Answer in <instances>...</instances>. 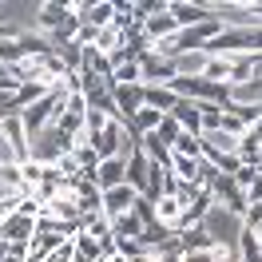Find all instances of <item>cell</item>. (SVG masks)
I'll return each mask as SVG.
<instances>
[{
	"mask_svg": "<svg viewBox=\"0 0 262 262\" xmlns=\"http://www.w3.org/2000/svg\"><path fill=\"white\" fill-rule=\"evenodd\" d=\"M92 147L99 151V159H131L139 151V135L131 131L127 119H107L103 131L92 139Z\"/></svg>",
	"mask_w": 262,
	"mask_h": 262,
	"instance_id": "cell-1",
	"label": "cell"
},
{
	"mask_svg": "<svg viewBox=\"0 0 262 262\" xmlns=\"http://www.w3.org/2000/svg\"><path fill=\"white\" fill-rule=\"evenodd\" d=\"M203 230L211 234V243H223V246L238 250V243H243V234H246V219L227 211V207H211V211L203 214Z\"/></svg>",
	"mask_w": 262,
	"mask_h": 262,
	"instance_id": "cell-2",
	"label": "cell"
},
{
	"mask_svg": "<svg viewBox=\"0 0 262 262\" xmlns=\"http://www.w3.org/2000/svg\"><path fill=\"white\" fill-rule=\"evenodd\" d=\"M68 151H72V135H64L60 127H48V131H40L32 139V159L40 167H56Z\"/></svg>",
	"mask_w": 262,
	"mask_h": 262,
	"instance_id": "cell-3",
	"label": "cell"
},
{
	"mask_svg": "<svg viewBox=\"0 0 262 262\" xmlns=\"http://www.w3.org/2000/svg\"><path fill=\"white\" fill-rule=\"evenodd\" d=\"M24 199H32L28 183H24V167L20 163H0V203L16 207Z\"/></svg>",
	"mask_w": 262,
	"mask_h": 262,
	"instance_id": "cell-4",
	"label": "cell"
},
{
	"mask_svg": "<svg viewBox=\"0 0 262 262\" xmlns=\"http://www.w3.org/2000/svg\"><path fill=\"white\" fill-rule=\"evenodd\" d=\"M151 211H155V223L171 234H179L183 230V219H187V207L179 203V195H159L151 203Z\"/></svg>",
	"mask_w": 262,
	"mask_h": 262,
	"instance_id": "cell-5",
	"label": "cell"
},
{
	"mask_svg": "<svg viewBox=\"0 0 262 262\" xmlns=\"http://www.w3.org/2000/svg\"><path fill=\"white\" fill-rule=\"evenodd\" d=\"M139 199H143V195H139V191H135L131 183H119V187H112V191H103V214H107V219L131 214Z\"/></svg>",
	"mask_w": 262,
	"mask_h": 262,
	"instance_id": "cell-6",
	"label": "cell"
},
{
	"mask_svg": "<svg viewBox=\"0 0 262 262\" xmlns=\"http://www.w3.org/2000/svg\"><path fill=\"white\" fill-rule=\"evenodd\" d=\"M211 64V52H175L171 68H175V80H199Z\"/></svg>",
	"mask_w": 262,
	"mask_h": 262,
	"instance_id": "cell-7",
	"label": "cell"
},
{
	"mask_svg": "<svg viewBox=\"0 0 262 262\" xmlns=\"http://www.w3.org/2000/svg\"><path fill=\"white\" fill-rule=\"evenodd\" d=\"M171 16L179 20V28L187 32V28H195V24H203V20H211L214 12L203 4V0H171Z\"/></svg>",
	"mask_w": 262,
	"mask_h": 262,
	"instance_id": "cell-8",
	"label": "cell"
},
{
	"mask_svg": "<svg viewBox=\"0 0 262 262\" xmlns=\"http://www.w3.org/2000/svg\"><path fill=\"white\" fill-rule=\"evenodd\" d=\"M99 191H112L119 183H127V159H99V167L92 171Z\"/></svg>",
	"mask_w": 262,
	"mask_h": 262,
	"instance_id": "cell-9",
	"label": "cell"
},
{
	"mask_svg": "<svg viewBox=\"0 0 262 262\" xmlns=\"http://www.w3.org/2000/svg\"><path fill=\"white\" fill-rule=\"evenodd\" d=\"M80 234H88V238H96V243H103V246H112V250H115V227H112V219H107L103 211L83 214Z\"/></svg>",
	"mask_w": 262,
	"mask_h": 262,
	"instance_id": "cell-10",
	"label": "cell"
},
{
	"mask_svg": "<svg viewBox=\"0 0 262 262\" xmlns=\"http://www.w3.org/2000/svg\"><path fill=\"white\" fill-rule=\"evenodd\" d=\"M115 96V112H119V119H135V115L143 112V83H135V88H112Z\"/></svg>",
	"mask_w": 262,
	"mask_h": 262,
	"instance_id": "cell-11",
	"label": "cell"
},
{
	"mask_svg": "<svg viewBox=\"0 0 262 262\" xmlns=\"http://www.w3.org/2000/svg\"><path fill=\"white\" fill-rule=\"evenodd\" d=\"M171 119H175L187 135H199V139H203V112H199L195 99H179V103L171 107Z\"/></svg>",
	"mask_w": 262,
	"mask_h": 262,
	"instance_id": "cell-12",
	"label": "cell"
},
{
	"mask_svg": "<svg viewBox=\"0 0 262 262\" xmlns=\"http://www.w3.org/2000/svg\"><path fill=\"white\" fill-rule=\"evenodd\" d=\"M175 103H179V96L171 92V83H143V107H155V112L171 115Z\"/></svg>",
	"mask_w": 262,
	"mask_h": 262,
	"instance_id": "cell-13",
	"label": "cell"
},
{
	"mask_svg": "<svg viewBox=\"0 0 262 262\" xmlns=\"http://www.w3.org/2000/svg\"><path fill=\"white\" fill-rule=\"evenodd\" d=\"M151 159L147 155H143V151H135V155H131L127 159V183L131 187H135V191H139V195H147V183H151Z\"/></svg>",
	"mask_w": 262,
	"mask_h": 262,
	"instance_id": "cell-14",
	"label": "cell"
},
{
	"mask_svg": "<svg viewBox=\"0 0 262 262\" xmlns=\"http://www.w3.org/2000/svg\"><path fill=\"white\" fill-rule=\"evenodd\" d=\"M199 175H203V159H187V155H171V179L187 183V187H199Z\"/></svg>",
	"mask_w": 262,
	"mask_h": 262,
	"instance_id": "cell-15",
	"label": "cell"
},
{
	"mask_svg": "<svg viewBox=\"0 0 262 262\" xmlns=\"http://www.w3.org/2000/svg\"><path fill=\"white\" fill-rule=\"evenodd\" d=\"M112 227H115V238H123V243H135V238H143V234H147V223H143L135 211L112 219Z\"/></svg>",
	"mask_w": 262,
	"mask_h": 262,
	"instance_id": "cell-16",
	"label": "cell"
},
{
	"mask_svg": "<svg viewBox=\"0 0 262 262\" xmlns=\"http://www.w3.org/2000/svg\"><path fill=\"white\" fill-rule=\"evenodd\" d=\"M238 143H243V139H238V135H230V131H207V135H203V151H223V155H238Z\"/></svg>",
	"mask_w": 262,
	"mask_h": 262,
	"instance_id": "cell-17",
	"label": "cell"
},
{
	"mask_svg": "<svg viewBox=\"0 0 262 262\" xmlns=\"http://www.w3.org/2000/svg\"><path fill=\"white\" fill-rule=\"evenodd\" d=\"M163 119H167L163 112H155V107H143V112L131 119V131H135V135H151V131L163 127Z\"/></svg>",
	"mask_w": 262,
	"mask_h": 262,
	"instance_id": "cell-18",
	"label": "cell"
},
{
	"mask_svg": "<svg viewBox=\"0 0 262 262\" xmlns=\"http://www.w3.org/2000/svg\"><path fill=\"white\" fill-rule=\"evenodd\" d=\"M171 155H187V159H203V139H199V135H187V131H183V135H179V143L171 147Z\"/></svg>",
	"mask_w": 262,
	"mask_h": 262,
	"instance_id": "cell-19",
	"label": "cell"
},
{
	"mask_svg": "<svg viewBox=\"0 0 262 262\" xmlns=\"http://www.w3.org/2000/svg\"><path fill=\"white\" fill-rule=\"evenodd\" d=\"M155 135L163 139L167 147H175V143H179V135H183V127H179V123H175V119H171V115H167V119H163V127L155 131Z\"/></svg>",
	"mask_w": 262,
	"mask_h": 262,
	"instance_id": "cell-20",
	"label": "cell"
},
{
	"mask_svg": "<svg viewBox=\"0 0 262 262\" xmlns=\"http://www.w3.org/2000/svg\"><path fill=\"white\" fill-rule=\"evenodd\" d=\"M44 262H72V243H64L56 254H52V258H44Z\"/></svg>",
	"mask_w": 262,
	"mask_h": 262,
	"instance_id": "cell-21",
	"label": "cell"
},
{
	"mask_svg": "<svg viewBox=\"0 0 262 262\" xmlns=\"http://www.w3.org/2000/svg\"><path fill=\"white\" fill-rule=\"evenodd\" d=\"M8 214H12V207H8V203H0V227L8 223Z\"/></svg>",
	"mask_w": 262,
	"mask_h": 262,
	"instance_id": "cell-22",
	"label": "cell"
},
{
	"mask_svg": "<svg viewBox=\"0 0 262 262\" xmlns=\"http://www.w3.org/2000/svg\"><path fill=\"white\" fill-rule=\"evenodd\" d=\"M8 254H12V250H8V243H4V238H0V262L8 258Z\"/></svg>",
	"mask_w": 262,
	"mask_h": 262,
	"instance_id": "cell-23",
	"label": "cell"
},
{
	"mask_svg": "<svg viewBox=\"0 0 262 262\" xmlns=\"http://www.w3.org/2000/svg\"><path fill=\"white\" fill-rule=\"evenodd\" d=\"M103 262H127V258H123V254H115V250H112V254H107Z\"/></svg>",
	"mask_w": 262,
	"mask_h": 262,
	"instance_id": "cell-24",
	"label": "cell"
}]
</instances>
